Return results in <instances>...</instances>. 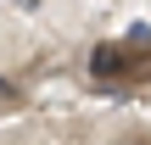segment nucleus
Returning a JSON list of instances; mask_svg holds the SVG:
<instances>
[{"instance_id":"5","label":"nucleus","mask_w":151,"mask_h":145,"mask_svg":"<svg viewBox=\"0 0 151 145\" xmlns=\"http://www.w3.org/2000/svg\"><path fill=\"white\" fill-rule=\"evenodd\" d=\"M118 145H146V140H118Z\"/></svg>"},{"instance_id":"3","label":"nucleus","mask_w":151,"mask_h":145,"mask_svg":"<svg viewBox=\"0 0 151 145\" xmlns=\"http://www.w3.org/2000/svg\"><path fill=\"white\" fill-rule=\"evenodd\" d=\"M17 106H22V84L0 73V112H17Z\"/></svg>"},{"instance_id":"1","label":"nucleus","mask_w":151,"mask_h":145,"mask_svg":"<svg viewBox=\"0 0 151 145\" xmlns=\"http://www.w3.org/2000/svg\"><path fill=\"white\" fill-rule=\"evenodd\" d=\"M123 73L140 78V56H134V50H123V45H95V50H90V78H95V84L123 78Z\"/></svg>"},{"instance_id":"4","label":"nucleus","mask_w":151,"mask_h":145,"mask_svg":"<svg viewBox=\"0 0 151 145\" xmlns=\"http://www.w3.org/2000/svg\"><path fill=\"white\" fill-rule=\"evenodd\" d=\"M11 6H17V11H39L45 0H11Z\"/></svg>"},{"instance_id":"2","label":"nucleus","mask_w":151,"mask_h":145,"mask_svg":"<svg viewBox=\"0 0 151 145\" xmlns=\"http://www.w3.org/2000/svg\"><path fill=\"white\" fill-rule=\"evenodd\" d=\"M123 50L146 56V50H151V22H129V34H123Z\"/></svg>"}]
</instances>
